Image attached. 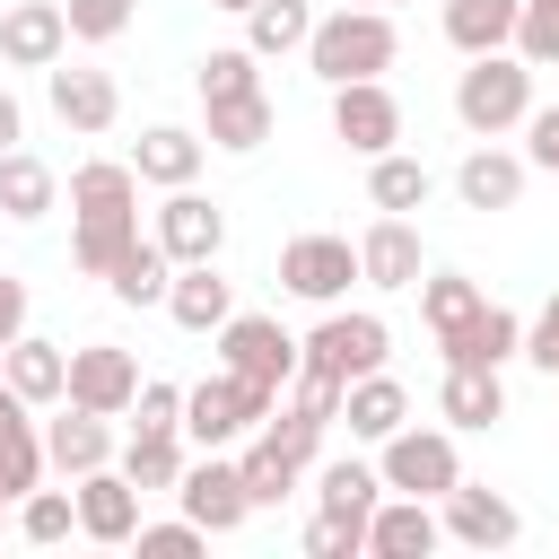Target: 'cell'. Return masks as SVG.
Segmentation results:
<instances>
[{
    "mask_svg": "<svg viewBox=\"0 0 559 559\" xmlns=\"http://www.w3.org/2000/svg\"><path fill=\"white\" fill-rule=\"evenodd\" d=\"M358 280V245L349 236H288L280 245V288L306 297V306H341Z\"/></svg>",
    "mask_w": 559,
    "mask_h": 559,
    "instance_id": "5b68a950",
    "label": "cell"
},
{
    "mask_svg": "<svg viewBox=\"0 0 559 559\" xmlns=\"http://www.w3.org/2000/svg\"><path fill=\"white\" fill-rule=\"evenodd\" d=\"M17 533H26V542H70V533H79V489H44V480H35V489L17 498Z\"/></svg>",
    "mask_w": 559,
    "mask_h": 559,
    "instance_id": "8d00e7d4",
    "label": "cell"
},
{
    "mask_svg": "<svg viewBox=\"0 0 559 559\" xmlns=\"http://www.w3.org/2000/svg\"><path fill=\"white\" fill-rule=\"evenodd\" d=\"M358 9H393V0H358Z\"/></svg>",
    "mask_w": 559,
    "mask_h": 559,
    "instance_id": "816d5d0a",
    "label": "cell"
},
{
    "mask_svg": "<svg viewBox=\"0 0 559 559\" xmlns=\"http://www.w3.org/2000/svg\"><path fill=\"white\" fill-rule=\"evenodd\" d=\"M0 376H9V384H17L35 411H44V402H61V393H70V349H61V341H35V332H17V341L0 349Z\"/></svg>",
    "mask_w": 559,
    "mask_h": 559,
    "instance_id": "7402d4cb",
    "label": "cell"
},
{
    "mask_svg": "<svg viewBox=\"0 0 559 559\" xmlns=\"http://www.w3.org/2000/svg\"><path fill=\"white\" fill-rule=\"evenodd\" d=\"M201 148H210L201 131H183V122H148L140 148H131V166H140V183H166V192H175V183L201 175Z\"/></svg>",
    "mask_w": 559,
    "mask_h": 559,
    "instance_id": "603a6c76",
    "label": "cell"
},
{
    "mask_svg": "<svg viewBox=\"0 0 559 559\" xmlns=\"http://www.w3.org/2000/svg\"><path fill=\"white\" fill-rule=\"evenodd\" d=\"M271 140V96H218L210 105V148H262Z\"/></svg>",
    "mask_w": 559,
    "mask_h": 559,
    "instance_id": "e575fe53",
    "label": "cell"
},
{
    "mask_svg": "<svg viewBox=\"0 0 559 559\" xmlns=\"http://www.w3.org/2000/svg\"><path fill=\"white\" fill-rule=\"evenodd\" d=\"M140 419L131 428H183V384H157V376H140V402H131Z\"/></svg>",
    "mask_w": 559,
    "mask_h": 559,
    "instance_id": "7bdbcfd3",
    "label": "cell"
},
{
    "mask_svg": "<svg viewBox=\"0 0 559 559\" xmlns=\"http://www.w3.org/2000/svg\"><path fill=\"white\" fill-rule=\"evenodd\" d=\"M437 349H445V367H507V358H524V314H507V306H480L472 323L437 332Z\"/></svg>",
    "mask_w": 559,
    "mask_h": 559,
    "instance_id": "ac0fdd59",
    "label": "cell"
},
{
    "mask_svg": "<svg viewBox=\"0 0 559 559\" xmlns=\"http://www.w3.org/2000/svg\"><path fill=\"white\" fill-rule=\"evenodd\" d=\"M515 17L524 0H445V44L472 61V52H507L515 44Z\"/></svg>",
    "mask_w": 559,
    "mask_h": 559,
    "instance_id": "d4e9b609",
    "label": "cell"
},
{
    "mask_svg": "<svg viewBox=\"0 0 559 559\" xmlns=\"http://www.w3.org/2000/svg\"><path fill=\"white\" fill-rule=\"evenodd\" d=\"M524 358H533L542 376H559V297H550V306L524 323Z\"/></svg>",
    "mask_w": 559,
    "mask_h": 559,
    "instance_id": "f6af8a7d",
    "label": "cell"
},
{
    "mask_svg": "<svg viewBox=\"0 0 559 559\" xmlns=\"http://www.w3.org/2000/svg\"><path fill=\"white\" fill-rule=\"evenodd\" d=\"M157 245H166L175 262H218V245H227V210L201 201L192 183H175L166 210H157Z\"/></svg>",
    "mask_w": 559,
    "mask_h": 559,
    "instance_id": "9a60e30c",
    "label": "cell"
},
{
    "mask_svg": "<svg viewBox=\"0 0 559 559\" xmlns=\"http://www.w3.org/2000/svg\"><path fill=\"white\" fill-rule=\"evenodd\" d=\"M253 61H262L253 44L210 52V61H201V105H218V96H253V87H262V70H253Z\"/></svg>",
    "mask_w": 559,
    "mask_h": 559,
    "instance_id": "74e56055",
    "label": "cell"
},
{
    "mask_svg": "<svg viewBox=\"0 0 559 559\" xmlns=\"http://www.w3.org/2000/svg\"><path fill=\"white\" fill-rule=\"evenodd\" d=\"M524 140H533V166L559 175V105H533V114H524Z\"/></svg>",
    "mask_w": 559,
    "mask_h": 559,
    "instance_id": "bcb514c9",
    "label": "cell"
},
{
    "mask_svg": "<svg viewBox=\"0 0 559 559\" xmlns=\"http://www.w3.org/2000/svg\"><path fill=\"white\" fill-rule=\"evenodd\" d=\"M349 550H367V524H358V515L314 507V524H306V559H349Z\"/></svg>",
    "mask_w": 559,
    "mask_h": 559,
    "instance_id": "ab89813d",
    "label": "cell"
},
{
    "mask_svg": "<svg viewBox=\"0 0 559 559\" xmlns=\"http://www.w3.org/2000/svg\"><path fill=\"white\" fill-rule=\"evenodd\" d=\"M131 542H140V550H148V559H183V550H201V542H210V533H201V524H192V515H175V524H140V533H131Z\"/></svg>",
    "mask_w": 559,
    "mask_h": 559,
    "instance_id": "ee69618b",
    "label": "cell"
},
{
    "mask_svg": "<svg viewBox=\"0 0 559 559\" xmlns=\"http://www.w3.org/2000/svg\"><path fill=\"white\" fill-rule=\"evenodd\" d=\"M437 507H445V533H454V542H472V550H507V542L524 533V515H515L498 489H472V480H454Z\"/></svg>",
    "mask_w": 559,
    "mask_h": 559,
    "instance_id": "d6986e66",
    "label": "cell"
},
{
    "mask_svg": "<svg viewBox=\"0 0 559 559\" xmlns=\"http://www.w3.org/2000/svg\"><path fill=\"white\" fill-rule=\"evenodd\" d=\"M105 288H114L122 306H166V288H175V253H166L157 236H131L122 262L105 271Z\"/></svg>",
    "mask_w": 559,
    "mask_h": 559,
    "instance_id": "4316f807",
    "label": "cell"
},
{
    "mask_svg": "<svg viewBox=\"0 0 559 559\" xmlns=\"http://www.w3.org/2000/svg\"><path fill=\"white\" fill-rule=\"evenodd\" d=\"M70 210H79V236H70V253H79V271H114L122 262V245L140 236V166L131 157H87L79 175H70Z\"/></svg>",
    "mask_w": 559,
    "mask_h": 559,
    "instance_id": "6da1fadb",
    "label": "cell"
},
{
    "mask_svg": "<svg viewBox=\"0 0 559 559\" xmlns=\"http://www.w3.org/2000/svg\"><path fill=\"white\" fill-rule=\"evenodd\" d=\"M166 314H175L183 332H218V323L236 314V297H227V280H218L210 262H175V288H166Z\"/></svg>",
    "mask_w": 559,
    "mask_h": 559,
    "instance_id": "83f0119b",
    "label": "cell"
},
{
    "mask_svg": "<svg viewBox=\"0 0 559 559\" xmlns=\"http://www.w3.org/2000/svg\"><path fill=\"white\" fill-rule=\"evenodd\" d=\"M61 9H70V35L79 44H114L131 26V0H61Z\"/></svg>",
    "mask_w": 559,
    "mask_h": 559,
    "instance_id": "b9f144b4",
    "label": "cell"
},
{
    "mask_svg": "<svg viewBox=\"0 0 559 559\" xmlns=\"http://www.w3.org/2000/svg\"><path fill=\"white\" fill-rule=\"evenodd\" d=\"M341 419H349V437H367V445H384L393 428H411V393L376 367V376H358L349 393H341Z\"/></svg>",
    "mask_w": 559,
    "mask_h": 559,
    "instance_id": "cb8c5ba5",
    "label": "cell"
},
{
    "mask_svg": "<svg viewBox=\"0 0 559 559\" xmlns=\"http://www.w3.org/2000/svg\"><path fill=\"white\" fill-rule=\"evenodd\" d=\"M52 201H61L52 166H44V157H26V148H0V210H9V218H44Z\"/></svg>",
    "mask_w": 559,
    "mask_h": 559,
    "instance_id": "1f68e13d",
    "label": "cell"
},
{
    "mask_svg": "<svg viewBox=\"0 0 559 559\" xmlns=\"http://www.w3.org/2000/svg\"><path fill=\"white\" fill-rule=\"evenodd\" d=\"M428 192H437V175H428L419 157H402V148H384V157H376V175H367V201H376V210H393V218L428 210Z\"/></svg>",
    "mask_w": 559,
    "mask_h": 559,
    "instance_id": "f546056e",
    "label": "cell"
},
{
    "mask_svg": "<svg viewBox=\"0 0 559 559\" xmlns=\"http://www.w3.org/2000/svg\"><path fill=\"white\" fill-rule=\"evenodd\" d=\"M280 411V393L271 384H253V376H236V367H218V376H201L192 393H183V437L210 454V445H227V437H245V428H262Z\"/></svg>",
    "mask_w": 559,
    "mask_h": 559,
    "instance_id": "277c9868",
    "label": "cell"
},
{
    "mask_svg": "<svg viewBox=\"0 0 559 559\" xmlns=\"http://www.w3.org/2000/svg\"><path fill=\"white\" fill-rule=\"evenodd\" d=\"M44 96H52V114H61L70 131H114V114H122L114 70H87V61H52V70H44Z\"/></svg>",
    "mask_w": 559,
    "mask_h": 559,
    "instance_id": "4fadbf2b",
    "label": "cell"
},
{
    "mask_svg": "<svg viewBox=\"0 0 559 559\" xmlns=\"http://www.w3.org/2000/svg\"><path fill=\"white\" fill-rule=\"evenodd\" d=\"M61 402H87V411L122 419V411L140 402V358H131V349H114V341L70 349V393H61Z\"/></svg>",
    "mask_w": 559,
    "mask_h": 559,
    "instance_id": "8fae6325",
    "label": "cell"
},
{
    "mask_svg": "<svg viewBox=\"0 0 559 559\" xmlns=\"http://www.w3.org/2000/svg\"><path fill=\"white\" fill-rule=\"evenodd\" d=\"M17 332H26V280H9V271H0V349H9Z\"/></svg>",
    "mask_w": 559,
    "mask_h": 559,
    "instance_id": "7dc6e473",
    "label": "cell"
},
{
    "mask_svg": "<svg viewBox=\"0 0 559 559\" xmlns=\"http://www.w3.org/2000/svg\"><path fill=\"white\" fill-rule=\"evenodd\" d=\"M210 9H236V17H245V9H253V0H210Z\"/></svg>",
    "mask_w": 559,
    "mask_h": 559,
    "instance_id": "681fc988",
    "label": "cell"
},
{
    "mask_svg": "<svg viewBox=\"0 0 559 559\" xmlns=\"http://www.w3.org/2000/svg\"><path fill=\"white\" fill-rule=\"evenodd\" d=\"M489 297L463 280V271H419V314H428V332H454V323H472Z\"/></svg>",
    "mask_w": 559,
    "mask_h": 559,
    "instance_id": "d590c367",
    "label": "cell"
},
{
    "mask_svg": "<svg viewBox=\"0 0 559 559\" xmlns=\"http://www.w3.org/2000/svg\"><path fill=\"white\" fill-rule=\"evenodd\" d=\"M175 498H183V515H192L201 533H236V524L253 515V489H245V463H218V445H210L201 463H183V480H175Z\"/></svg>",
    "mask_w": 559,
    "mask_h": 559,
    "instance_id": "9c48e42d",
    "label": "cell"
},
{
    "mask_svg": "<svg viewBox=\"0 0 559 559\" xmlns=\"http://www.w3.org/2000/svg\"><path fill=\"white\" fill-rule=\"evenodd\" d=\"M515 52L542 70V61H559V0H524V17H515Z\"/></svg>",
    "mask_w": 559,
    "mask_h": 559,
    "instance_id": "60d3db41",
    "label": "cell"
},
{
    "mask_svg": "<svg viewBox=\"0 0 559 559\" xmlns=\"http://www.w3.org/2000/svg\"><path fill=\"white\" fill-rule=\"evenodd\" d=\"M245 489H253V507H280V498L297 489V463H288L271 437H253V445H245Z\"/></svg>",
    "mask_w": 559,
    "mask_h": 559,
    "instance_id": "f35d334b",
    "label": "cell"
},
{
    "mask_svg": "<svg viewBox=\"0 0 559 559\" xmlns=\"http://www.w3.org/2000/svg\"><path fill=\"white\" fill-rule=\"evenodd\" d=\"M437 411H445L454 428H489V419H507V384H498V367H445Z\"/></svg>",
    "mask_w": 559,
    "mask_h": 559,
    "instance_id": "f1b7e54d",
    "label": "cell"
},
{
    "mask_svg": "<svg viewBox=\"0 0 559 559\" xmlns=\"http://www.w3.org/2000/svg\"><path fill=\"white\" fill-rule=\"evenodd\" d=\"M122 472H131L140 489H175V480H183V428H131Z\"/></svg>",
    "mask_w": 559,
    "mask_h": 559,
    "instance_id": "d6a6232c",
    "label": "cell"
},
{
    "mask_svg": "<svg viewBox=\"0 0 559 559\" xmlns=\"http://www.w3.org/2000/svg\"><path fill=\"white\" fill-rule=\"evenodd\" d=\"M454 192H463V210H515V201H524V157L472 148V157L454 166Z\"/></svg>",
    "mask_w": 559,
    "mask_h": 559,
    "instance_id": "484cf974",
    "label": "cell"
},
{
    "mask_svg": "<svg viewBox=\"0 0 559 559\" xmlns=\"http://www.w3.org/2000/svg\"><path fill=\"white\" fill-rule=\"evenodd\" d=\"M454 114H463V131H480V140L515 131V122L533 114V61H524V52H472V70L454 79Z\"/></svg>",
    "mask_w": 559,
    "mask_h": 559,
    "instance_id": "3957f363",
    "label": "cell"
},
{
    "mask_svg": "<svg viewBox=\"0 0 559 559\" xmlns=\"http://www.w3.org/2000/svg\"><path fill=\"white\" fill-rule=\"evenodd\" d=\"M314 498H323L332 515H358V524H367L376 498H384V472H376V463H349V454H341V463H314Z\"/></svg>",
    "mask_w": 559,
    "mask_h": 559,
    "instance_id": "4dcf8cb0",
    "label": "cell"
},
{
    "mask_svg": "<svg viewBox=\"0 0 559 559\" xmlns=\"http://www.w3.org/2000/svg\"><path fill=\"white\" fill-rule=\"evenodd\" d=\"M26 411H35V402H26V393L0 376V489H9V498H26V489L52 472V454H44V428H35Z\"/></svg>",
    "mask_w": 559,
    "mask_h": 559,
    "instance_id": "e0dca14e",
    "label": "cell"
},
{
    "mask_svg": "<svg viewBox=\"0 0 559 559\" xmlns=\"http://www.w3.org/2000/svg\"><path fill=\"white\" fill-rule=\"evenodd\" d=\"M218 367H236V376H253V384H288L297 367H306V341H288L271 314H227L218 323Z\"/></svg>",
    "mask_w": 559,
    "mask_h": 559,
    "instance_id": "8992f818",
    "label": "cell"
},
{
    "mask_svg": "<svg viewBox=\"0 0 559 559\" xmlns=\"http://www.w3.org/2000/svg\"><path fill=\"white\" fill-rule=\"evenodd\" d=\"M393 52H402L393 9H358V0H341V9H332V17H314V35H306V61H314V79H323V87L384 79V70H393Z\"/></svg>",
    "mask_w": 559,
    "mask_h": 559,
    "instance_id": "7a4b0ae2",
    "label": "cell"
},
{
    "mask_svg": "<svg viewBox=\"0 0 559 559\" xmlns=\"http://www.w3.org/2000/svg\"><path fill=\"white\" fill-rule=\"evenodd\" d=\"M44 454H52V472H96V463H114V428H105V411H87V402H61L52 411V428H44Z\"/></svg>",
    "mask_w": 559,
    "mask_h": 559,
    "instance_id": "44dd1931",
    "label": "cell"
},
{
    "mask_svg": "<svg viewBox=\"0 0 559 559\" xmlns=\"http://www.w3.org/2000/svg\"><path fill=\"white\" fill-rule=\"evenodd\" d=\"M445 542V515H437V498H376V515H367V550L376 559H428Z\"/></svg>",
    "mask_w": 559,
    "mask_h": 559,
    "instance_id": "5bb4252c",
    "label": "cell"
},
{
    "mask_svg": "<svg viewBox=\"0 0 559 559\" xmlns=\"http://www.w3.org/2000/svg\"><path fill=\"white\" fill-rule=\"evenodd\" d=\"M306 35H314V9L306 0H253L245 9V44L253 52H297Z\"/></svg>",
    "mask_w": 559,
    "mask_h": 559,
    "instance_id": "836d02e7",
    "label": "cell"
},
{
    "mask_svg": "<svg viewBox=\"0 0 559 559\" xmlns=\"http://www.w3.org/2000/svg\"><path fill=\"white\" fill-rule=\"evenodd\" d=\"M384 314H323L314 332H306V367H323V376H341V384H358V376H376L384 367Z\"/></svg>",
    "mask_w": 559,
    "mask_h": 559,
    "instance_id": "ba28073f",
    "label": "cell"
},
{
    "mask_svg": "<svg viewBox=\"0 0 559 559\" xmlns=\"http://www.w3.org/2000/svg\"><path fill=\"white\" fill-rule=\"evenodd\" d=\"M79 533H87V542H131V533H140V480L114 472V463L79 472Z\"/></svg>",
    "mask_w": 559,
    "mask_h": 559,
    "instance_id": "2e32d148",
    "label": "cell"
},
{
    "mask_svg": "<svg viewBox=\"0 0 559 559\" xmlns=\"http://www.w3.org/2000/svg\"><path fill=\"white\" fill-rule=\"evenodd\" d=\"M358 280H367V288H419V227L384 210V218L358 236Z\"/></svg>",
    "mask_w": 559,
    "mask_h": 559,
    "instance_id": "ffe728a7",
    "label": "cell"
},
{
    "mask_svg": "<svg viewBox=\"0 0 559 559\" xmlns=\"http://www.w3.org/2000/svg\"><path fill=\"white\" fill-rule=\"evenodd\" d=\"M17 140H26V114H17V96L0 87V148H17Z\"/></svg>",
    "mask_w": 559,
    "mask_h": 559,
    "instance_id": "c3c4849f",
    "label": "cell"
},
{
    "mask_svg": "<svg viewBox=\"0 0 559 559\" xmlns=\"http://www.w3.org/2000/svg\"><path fill=\"white\" fill-rule=\"evenodd\" d=\"M9 507H17V498H9V489H0V524H9Z\"/></svg>",
    "mask_w": 559,
    "mask_h": 559,
    "instance_id": "f907efd6",
    "label": "cell"
},
{
    "mask_svg": "<svg viewBox=\"0 0 559 559\" xmlns=\"http://www.w3.org/2000/svg\"><path fill=\"white\" fill-rule=\"evenodd\" d=\"M376 472H384V489H402V498H445V489L463 480V463H454V437H445V428H393Z\"/></svg>",
    "mask_w": 559,
    "mask_h": 559,
    "instance_id": "52a82bcc",
    "label": "cell"
},
{
    "mask_svg": "<svg viewBox=\"0 0 559 559\" xmlns=\"http://www.w3.org/2000/svg\"><path fill=\"white\" fill-rule=\"evenodd\" d=\"M332 140L358 148V157H384V148L402 140V105H393V87H384V79H349V87H332Z\"/></svg>",
    "mask_w": 559,
    "mask_h": 559,
    "instance_id": "30bf717a",
    "label": "cell"
},
{
    "mask_svg": "<svg viewBox=\"0 0 559 559\" xmlns=\"http://www.w3.org/2000/svg\"><path fill=\"white\" fill-rule=\"evenodd\" d=\"M61 52H70V9L61 0H17L0 17V61L9 70H52Z\"/></svg>",
    "mask_w": 559,
    "mask_h": 559,
    "instance_id": "7c38bea8",
    "label": "cell"
}]
</instances>
